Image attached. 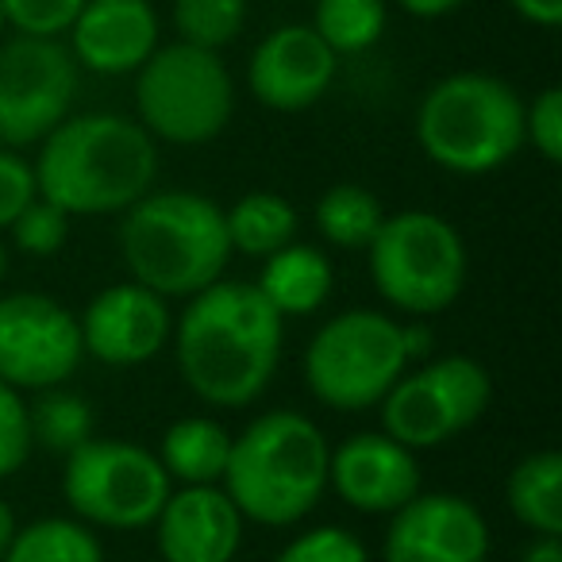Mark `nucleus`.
Returning a JSON list of instances; mask_svg holds the SVG:
<instances>
[{
  "label": "nucleus",
  "mask_w": 562,
  "mask_h": 562,
  "mask_svg": "<svg viewBox=\"0 0 562 562\" xmlns=\"http://www.w3.org/2000/svg\"><path fill=\"white\" fill-rule=\"evenodd\" d=\"M385 220V209L367 186H331L316 201V227L328 243L344 250H367Z\"/></svg>",
  "instance_id": "393cba45"
},
{
  "label": "nucleus",
  "mask_w": 562,
  "mask_h": 562,
  "mask_svg": "<svg viewBox=\"0 0 562 562\" xmlns=\"http://www.w3.org/2000/svg\"><path fill=\"white\" fill-rule=\"evenodd\" d=\"M81 347L104 367H143L170 344L173 316L166 297L139 281H120L89 301L78 316Z\"/></svg>",
  "instance_id": "4468645a"
},
{
  "label": "nucleus",
  "mask_w": 562,
  "mask_h": 562,
  "mask_svg": "<svg viewBox=\"0 0 562 562\" xmlns=\"http://www.w3.org/2000/svg\"><path fill=\"white\" fill-rule=\"evenodd\" d=\"M173 482L155 451L127 439H86L63 459V497L86 524L112 531L150 528Z\"/></svg>",
  "instance_id": "1a4fd4ad"
},
{
  "label": "nucleus",
  "mask_w": 562,
  "mask_h": 562,
  "mask_svg": "<svg viewBox=\"0 0 562 562\" xmlns=\"http://www.w3.org/2000/svg\"><path fill=\"white\" fill-rule=\"evenodd\" d=\"M328 485L355 513L393 516L420 493V462L385 431H359L328 454Z\"/></svg>",
  "instance_id": "dca6fc26"
},
{
  "label": "nucleus",
  "mask_w": 562,
  "mask_h": 562,
  "mask_svg": "<svg viewBox=\"0 0 562 562\" xmlns=\"http://www.w3.org/2000/svg\"><path fill=\"white\" fill-rule=\"evenodd\" d=\"M66 35L74 63L120 78L135 74L158 50V12L150 0H86Z\"/></svg>",
  "instance_id": "a211bd4d"
},
{
  "label": "nucleus",
  "mask_w": 562,
  "mask_h": 562,
  "mask_svg": "<svg viewBox=\"0 0 562 562\" xmlns=\"http://www.w3.org/2000/svg\"><path fill=\"white\" fill-rule=\"evenodd\" d=\"M247 0H173L178 40L201 50H224L247 27Z\"/></svg>",
  "instance_id": "bb28decb"
},
{
  "label": "nucleus",
  "mask_w": 562,
  "mask_h": 562,
  "mask_svg": "<svg viewBox=\"0 0 562 562\" xmlns=\"http://www.w3.org/2000/svg\"><path fill=\"white\" fill-rule=\"evenodd\" d=\"M181 382L212 408H247L266 393L281 362L285 321L255 281H212L173 321Z\"/></svg>",
  "instance_id": "f257e3e1"
},
{
  "label": "nucleus",
  "mask_w": 562,
  "mask_h": 562,
  "mask_svg": "<svg viewBox=\"0 0 562 562\" xmlns=\"http://www.w3.org/2000/svg\"><path fill=\"white\" fill-rule=\"evenodd\" d=\"M70 220H74L70 212L50 204L47 196H35V201L12 220L9 232H12V243H16L24 255L50 258L66 247V239H70Z\"/></svg>",
  "instance_id": "cd10ccee"
},
{
  "label": "nucleus",
  "mask_w": 562,
  "mask_h": 562,
  "mask_svg": "<svg viewBox=\"0 0 562 562\" xmlns=\"http://www.w3.org/2000/svg\"><path fill=\"white\" fill-rule=\"evenodd\" d=\"M35 186L40 196L70 216H109L150 193L158 173V143L139 120L116 112L66 116L43 139Z\"/></svg>",
  "instance_id": "f03ea898"
},
{
  "label": "nucleus",
  "mask_w": 562,
  "mask_h": 562,
  "mask_svg": "<svg viewBox=\"0 0 562 562\" xmlns=\"http://www.w3.org/2000/svg\"><path fill=\"white\" fill-rule=\"evenodd\" d=\"M35 196H40L35 166L12 147H0V227H9Z\"/></svg>",
  "instance_id": "473e14b6"
},
{
  "label": "nucleus",
  "mask_w": 562,
  "mask_h": 562,
  "mask_svg": "<svg viewBox=\"0 0 562 562\" xmlns=\"http://www.w3.org/2000/svg\"><path fill=\"white\" fill-rule=\"evenodd\" d=\"M273 562H370V551L355 531L339 528V524H321V528H308L297 539H290Z\"/></svg>",
  "instance_id": "c85d7f7f"
},
{
  "label": "nucleus",
  "mask_w": 562,
  "mask_h": 562,
  "mask_svg": "<svg viewBox=\"0 0 562 562\" xmlns=\"http://www.w3.org/2000/svg\"><path fill=\"white\" fill-rule=\"evenodd\" d=\"M305 385L321 405L339 413L378 408L408 370L405 324L390 321L378 308L339 313L308 339L305 347Z\"/></svg>",
  "instance_id": "6e6552de"
},
{
  "label": "nucleus",
  "mask_w": 562,
  "mask_h": 562,
  "mask_svg": "<svg viewBox=\"0 0 562 562\" xmlns=\"http://www.w3.org/2000/svg\"><path fill=\"white\" fill-rule=\"evenodd\" d=\"M120 255L132 281L166 301H189L224 278L232 262L224 209L189 189H150L124 209Z\"/></svg>",
  "instance_id": "20e7f679"
},
{
  "label": "nucleus",
  "mask_w": 562,
  "mask_h": 562,
  "mask_svg": "<svg viewBox=\"0 0 562 562\" xmlns=\"http://www.w3.org/2000/svg\"><path fill=\"white\" fill-rule=\"evenodd\" d=\"M86 0H0L4 24L16 35H40V40H63Z\"/></svg>",
  "instance_id": "c756f323"
},
{
  "label": "nucleus",
  "mask_w": 562,
  "mask_h": 562,
  "mask_svg": "<svg viewBox=\"0 0 562 562\" xmlns=\"http://www.w3.org/2000/svg\"><path fill=\"white\" fill-rule=\"evenodd\" d=\"M232 451V431L212 416H186L166 428L158 443V462L181 485H220Z\"/></svg>",
  "instance_id": "aec40b11"
},
{
  "label": "nucleus",
  "mask_w": 562,
  "mask_h": 562,
  "mask_svg": "<svg viewBox=\"0 0 562 562\" xmlns=\"http://www.w3.org/2000/svg\"><path fill=\"white\" fill-rule=\"evenodd\" d=\"M508 513L531 536H562V454L531 451L513 467L505 482Z\"/></svg>",
  "instance_id": "412c9836"
},
{
  "label": "nucleus",
  "mask_w": 562,
  "mask_h": 562,
  "mask_svg": "<svg viewBox=\"0 0 562 562\" xmlns=\"http://www.w3.org/2000/svg\"><path fill=\"white\" fill-rule=\"evenodd\" d=\"M416 143L439 170L482 178L524 147V101L508 81L462 70L436 81L416 109Z\"/></svg>",
  "instance_id": "39448f33"
},
{
  "label": "nucleus",
  "mask_w": 562,
  "mask_h": 562,
  "mask_svg": "<svg viewBox=\"0 0 562 562\" xmlns=\"http://www.w3.org/2000/svg\"><path fill=\"white\" fill-rule=\"evenodd\" d=\"M0 562H104V551L89 524L70 516H47L16 528V539Z\"/></svg>",
  "instance_id": "b1692460"
},
{
  "label": "nucleus",
  "mask_w": 562,
  "mask_h": 562,
  "mask_svg": "<svg viewBox=\"0 0 562 562\" xmlns=\"http://www.w3.org/2000/svg\"><path fill=\"white\" fill-rule=\"evenodd\" d=\"M78 97V63L70 47L40 35L0 43V147L43 143Z\"/></svg>",
  "instance_id": "9b49d317"
},
{
  "label": "nucleus",
  "mask_w": 562,
  "mask_h": 562,
  "mask_svg": "<svg viewBox=\"0 0 562 562\" xmlns=\"http://www.w3.org/2000/svg\"><path fill=\"white\" fill-rule=\"evenodd\" d=\"M4 27H9V24H4V12H0V35H4Z\"/></svg>",
  "instance_id": "58836bf2"
},
{
  "label": "nucleus",
  "mask_w": 562,
  "mask_h": 562,
  "mask_svg": "<svg viewBox=\"0 0 562 562\" xmlns=\"http://www.w3.org/2000/svg\"><path fill=\"white\" fill-rule=\"evenodd\" d=\"M224 224H227L232 255L239 250V255L250 258H266L285 247V243L297 239V212H293V204L285 196L270 193V189L243 193L224 212Z\"/></svg>",
  "instance_id": "4be33fe9"
},
{
  "label": "nucleus",
  "mask_w": 562,
  "mask_h": 562,
  "mask_svg": "<svg viewBox=\"0 0 562 562\" xmlns=\"http://www.w3.org/2000/svg\"><path fill=\"white\" fill-rule=\"evenodd\" d=\"M313 32L331 55H362L385 32V0H316Z\"/></svg>",
  "instance_id": "a878e982"
},
{
  "label": "nucleus",
  "mask_w": 562,
  "mask_h": 562,
  "mask_svg": "<svg viewBox=\"0 0 562 562\" xmlns=\"http://www.w3.org/2000/svg\"><path fill=\"white\" fill-rule=\"evenodd\" d=\"M135 109L150 139L173 147H201L224 135L235 112V86L216 50L189 43H158L135 70Z\"/></svg>",
  "instance_id": "0eeeda50"
},
{
  "label": "nucleus",
  "mask_w": 562,
  "mask_h": 562,
  "mask_svg": "<svg viewBox=\"0 0 562 562\" xmlns=\"http://www.w3.org/2000/svg\"><path fill=\"white\" fill-rule=\"evenodd\" d=\"M4 273H9V250H4V243H0V281H4Z\"/></svg>",
  "instance_id": "4c0bfd02"
},
{
  "label": "nucleus",
  "mask_w": 562,
  "mask_h": 562,
  "mask_svg": "<svg viewBox=\"0 0 562 562\" xmlns=\"http://www.w3.org/2000/svg\"><path fill=\"white\" fill-rule=\"evenodd\" d=\"M32 454V428H27V401L9 382H0V482L12 477Z\"/></svg>",
  "instance_id": "7c9ffc66"
},
{
  "label": "nucleus",
  "mask_w": 562,
  "mask_h": 562,
  "mask_svg": "<svg viewBox=\"0 0 562 562\" xmlns=\"http://www.w3.org/2000/svg\"><path fill=\"white\" fill-rule=\"evenodd\" d=\"M331 281H336V273H331V262L324 258V250L293 239L281 250H273V255H266L255 290L285 321V316L316 313L331 297Z\"/></svg>",
  "instance_id": "6ab92c4d"
},
{
  "label": "nucleus",
  "mask_w": 562,
  "mask_h": 562,
  "mask_svg": "<svg viewBox=\"0 0 562 562\" xmlns=\"http://www.w3.org/2000/svg\"><path fill=\"white\" fill-rule=\"evenodd\" d=\"M40 397L27 405V428H32V447H43L50 454L78 451L86 439H93V405L81 393L70 390H35Z\"/></svg>",
  "instance_id": "5701e85b"
},
{
  "label": "nucleus",
  "mask_w": 562,
  "mask_h": 562,
  "mask_svg": "<svg viewBox=\"0 0 562 562\" xmlns=\"http://www.w3.org/2000/svg\"><path fill=\"white\" fill-rule=\"evenodd\" d=\"M86 359L78 316L43 293L0 297V382L12 390L63 385Z\"/></svg>",
  "instance_id": "f8f14e48"
},
{
  "label": "nucleus",
  "mask_w": 562,
  "mask_h": 562,
  "mask_svg": "<svg viewBox=\"0 0 562 562\" xmlns=\"http://www.w3.org/2000/svg\"><path fill=\"white\" fill-rule=\"evenodd\" d=\"M339 55L313 32V24L273 27L247 63V86L270 112H305L336 81Z\"/></svg>",
  "instance_id": "2eb2a0df"
},
{
  "label": "nucleus",
  "mask_w": 562,
  "mask_h": 562,
  "mask_svg": "<svg viewBox=\"0 0 562 562\" xmlns=\"http://www.w3.org/2000/svg\"><path fill=\"white\" fill-rule=\"evenodd\" d=\"M513 12L531 27H559L562 24V0H508Z\"/></svg>",
  "instance_id": "72a5a7b5"
},
{
  "label": "nucleus",
  "mask_w": 562,
  "mask_h": 562,
  "mask_svg": "<svg viewBox=\"0 0 562 562\" xmlns=\"http://www.w3.org/2000/svg\"><path fill=\"white\" fill-rule=\"evenodd\" d=\"M490 524L459 493H416L393 513L382 562H485Z\"/></svg>",
  "instance_id": "ddd939ff"
},
{
  "label": "nucleus",
  "mask_w": 562,
  "mask_h": 562,
  "mask_svg": "<svg viewBox=\"0 0 562 562\" xmlns=\"http://www.w3.org/2000/svg\"><path fill=\"white\" fill-rule=\"evenodd\" d=\"M328 439L305 413L273 408L232 436L224 467V493L243 520L262 528L297 524L321 505L328 490Z\"/></svg>",
  "instance_id": "7ed1b4c3"
},
{
  "label": "nucleus",
  "mask_w": 562,
  "mask_h": 562,
  "mask_svg": "<svg viewBox=\"0 0 562 562\" xmlns=\"http://www.w3.org/2000/svg\"><path fill=\"white\" fill-rule=\"evenodd\" d=\"M520 562H562V536H536L520 551Z\"/></svg>",
  "instance_id": "f704fd0d"
},
{
  "label": "nucleus",
  "mask_w": 562,
  "mask_h": 562,
  "mask_svg": "<svg viewBox=\"0 0 562 562\" xmlns=\"http://www.w3.org/2000/svg\"><path fill=\"white\" fill-rule=\"evenodd\" d=\"M524 143H531L543 162H562V89H543L531 104H524Z\"/></svg>",
  "instance_id": "2f4dec72"
},
{
  "label": "nucleus",
  "mask_w": 562,
  "mask_h": 562,
  "mask_svg": "<svg viewBox=\"0 0 562 562\" xmlns=\"http://www.w3.org/2000/svg\"><path fill=\"white\" fill-rule=\"evenodd\" d=\"M16 513L9 508V501L0 497V559L9 554V547H12V539H16Z\"/></svg>",
  "instance_id": "e433bc0d"
},
{
  "label": "nucleus",
  "mask_w": 562,
  "mask_h": 562,
  "mask_svg": "<svg viewBox=\"0 0 562 562\" xmlns=\"http://www.w3.org/2000/svg\"><path fill=\"white\" fill-rule=\"evenodd\" d=\"M493 378L470 355H443L405 370L382 397V431L408 451H436L459 439L485 416Z\"/></svg>",
  "instance_id": "9d476101"
},
{
  "label": "nucleus",
  "mask_w": 562,
  "mask_h": 562,
  "mask_svg": "<svg viewBox=\"0 0 562 562\" xmlns=\"http://www.w3.org/2000/svg\"><path fill=\"white\" fill-rule=\"evenodd\" d=\"M370 281L397 313L439 316L467 290V243L451 220L436 212L385 216L367 247Z\"/></svg>",
  "instance_id": "423d86ee"
},
{
  "label": "nucleus",
  "mask_w": 562,
  "mask_h": 562,
  "mask_svg": "<svg viewBox=\"0 0 562 562\" xmlns=\"http://www.w3.org/2000/svg\"><path fill=\"white\" fill-rule=\"evenodd\" d=\"M397 4L416 20H439V16H447V12L459 9L462 0H397Z\"/></svg>",
  "instance_id": "c9c22d12"
},
{
  "label": "nucleus",
  "mask_w": 562,
  "mask_h": 562,
  "mask_svg": "<svg viewBox=\"0 0 562 562\" xmlns=\"http://www.w3.org/2000/svg\"><path fill=\"white\" fill-rule=\"evenodd\" d=\"M243 513L224 485L170 490L155 528L162 562H232L243 543Z\"/></svg>",
  "instance_id": "f3484780"
}]
</instances>
